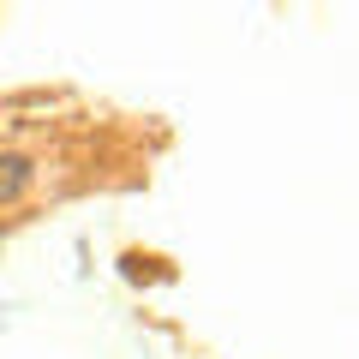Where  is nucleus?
<instances>
[{
	"label": "nucleus",
	"instance_id": "f257e3e1",
	"mask_svg": "<svg viewBox=\"0 0 359 359\" xmlns=\"http://www.w3.org/2000/svg\"><path fill=\"white\" fill-rule=\"evenodd\" d=\"M30 186V162L25 156H0V198H18Z\"/></svg>",
	"mask_w": 359,
	"mask_h": 359
}]
</instances>
